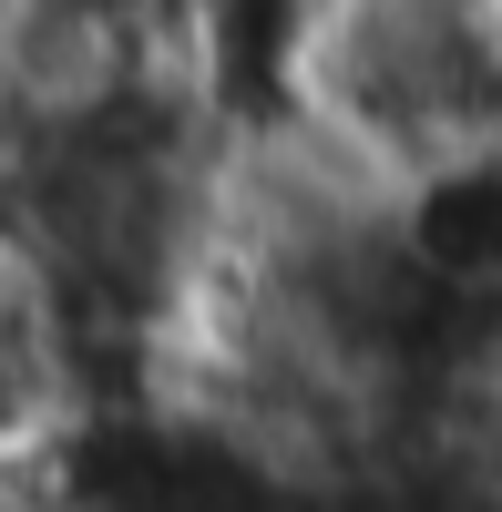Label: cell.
I'll use <instances>...</instances> for the list:
<instances>
[{"label": "cell", "instance_id": "2", "mask_svg": "<svg viewBox=\"0 0 502 512\" xmlns=\"http://www.w3.org/2000/svg\"><path fill=\"white\" fill-rule=\"evenodd\" d=\"M72 431V359L41 277L0 246V472H31Z\"/></svg>", "mask_w": 502, "mask_h": 512}, {"label": "cell", "instance_id": "1", "mask_svg": "<svg viewBox=\"0 0 502 512\" xmlns=\"http://www.w3.org/2000/svg\"><path fill=\"white\" fill-rule=\"evenodd\" d=\"M308 134L380 195L502 154V11L492 0H339L308 21Z\"/></svg>", "mask_w": 502, "mask_h": 512}]
</instances>
